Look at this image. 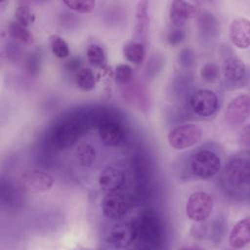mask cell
<instances>
[{"mask_svg": "<svg viewBox=\"0 0 250 250\" xmlns=\"http://www.w3.org/2000/svg\"><path fill=\"white\" fill-rule=\"evenodd\" d=\"M137 224V238L139 243L157 249L164 242L165 230L161 219L152 210L144 211Z\"/></svg>", "mask_w": 250, "mask_h": 250, "instance_id": "cell-1", "label": "cell"}, {"mask_svg": "<svg viewBox=\"0 0 250 250\" xmlns=\"http://www.w3.org/2000/svg\"><path fill=\"white\" fill-rule=\"evenodd\" d=\"M223 180L233 189H240L250 185V161L244 157L231 158L225 167Z\"/></svg>", "mask_w": 250, "mask_h": 250, "instance_id": "cell-2", "label": "cell"}, {"mask_svg": "<svg viewBox=\"0 0 250 250\" xmlns=\"http://www.w3.org/2000/svg\"><path fill=\"white\" fill-rule=\"evenodd\" d=\"M202 130L194 123H185L174 127L168 133L170 146L176 150L188 148L201 141Z\"/></svg>", "mask_w": 250, "mask_h": 250, "instance_id": "cell-3", "label": "cell"}, {"mask_svg": "<svg viewBox=\"0 0 250 250\" xmlns=\"http://www.w3.org/2000/svg\"><path fill=\"white\" fill-rule=\"evenodd\" d=\"M190 169L198 178L208 180L216 176L220 171L221 159L214 151L202 149L191 156Z\"/></svg>", "mask_w": 250, "mask_h": 250, "instance_id": "cell-4", "label": "cell"}, {"mask_svg": "<svg viewBox=\"0 0 250 250\" xmlns=\"http://www.w3.org/2000/svg\"><path fill=\"white\" fill-rule=\"evenodd\" d=\"M213 210V199L205 191L191 193L186 204V213L188 219L193 222L206 220Z\"/></svg>", "mask_w": 250, "mask_h": 250, "instance_id": "cell-5", "label": "cell"}, {"mask_svg": "<svg viewBox=\"0 0 250 250\" xmlns=\"http://www.w3.org/2000/svg\"><path fill=\"white\" fill-rule=\"evenodd\" d=\"M189 105L192 111L202 117L213 115L219 106V100L215 92L209 89L195 91L190 99Z\"/></svg>", "mask_w": 250, "mask_h": 250, "instance_id": "cell-6", "label": "cell"}, {"mask_svg": "<svg viewBox=\"0 0 250 250\" xmlns=\"http://www.w3.org/2000/svg\"><path fill=\"white\" fill-rule=\"evenodd\" d=\"M136 222H120L115 224L108 235L109 243L118 249L130 246L137 238Z\"/></svg>", "mask_w": 250, "mask_h": 250, "instance_id": "cell-7", "label": "cell"}, {"mask_svg": "<svg viewBox=\"0 0 250 250\" xmlns=\"http://www.w3.org/2000/svg\"><path fill=\"white\" fill-rule=\"evenodd\" d=\"M250 116V96L241 94L233 98L227 105L225 118L229 124H240Z\"/></svg>", "mask_w": 250, "mask_h": 250, "instance_id": "cell-8", "label": "cell"}, {"mask_svg": "<svg viewBox=\"0 0 250 250\" xmlns=\"http://www.w3.org/2000/svg\"><path fill=\"white\" fill-rule=\"evenodd\" d=\"M104 216L109 220H119L127 213L129 203L125 196L118 192L106 193L101 202Z\"/></svg>", "mask_w": 250, "mask_h": 250, "instance_id": "cell-9", "label": "cell"}, {"mask_svg": "<svg viewBox=\"0 0 250 250\" xmlns=\"http://www.w3.org/2000/svg\"><path fill=\"white\" fill-rule=\"evenodd\" d=\"M23 188L31 192H45L54 185L53 177L42 170H31L21 176Z\"/></svg>", "mask_w": 250, "mask_h": 250, "instance_id": "cell-10", "label": "cell"}, {"mask_svg": "<svg viewBox=\"0 0 250 250\" xmlns=\"http://www.w3.org/2000/svg\"><path fill=\"white\" fill-rule=\"evenodd\" d=\"M197 15L198 9L191 2L175 0L170 3L169 17L172 26L183 27L187 21L194 19Z\"/></svg>", "mask_w": 250, "mask_h": 250, "instance_id": "cell-11", "label": "cell"}, {"mask_svg": "<svg viewBox=\"0 0 250 250\" xmlns=\"http://www.w3.org/2000/svg\"><path fill=\"white\" fill-rule=\"evenodd\" d=\"M125 182L124 171L116 166L104 168L98 177V184L102 190L106 193L116 192Z\"/></svg>", "mask_w": 250, "mask_h": 250, "instance_id": "cell-12", "label": "cell"}, {"mask_svg": "<svg viewBox=\"0 0 250 250\" xmlns=\"http://www.w3.org/2000/svg\"><path fill=\"white\" fill-rule=\"evenodd\" d=\"M229 38L238 49H247L250 46V21L245 18L233 20L229 25Z\"/></svg>", "mask_w": 250, "mask_h": 250, "instance_id": "cell-13", "label": "cell"}, {"mask_svg": "<svg viewBox=\"0 0 250 250\" xmlns=\"http://www.w3.org/2000/svg\"><path fill=\"white\" fill-rule=\"evenodd\" d=\"M99 135L102 142L106 146H117L123 139L121 126L112 119H104L99 126Z\"/></svg>", "mask_w": 250, "mask_h": 250, "instance_id": "cell-14", "label": "cell"}, {"mask_svg": "<svg viewBox=\"0 0 250 250\" xmlns=\"http://www.w3.org/2000/svg\"><path fill=\"white\" fill-rule=\"evenodd\" d=\"M222 73L227 81L230 83H238L245 77L246 66L239 58L229 57L223 62Z\"/></svg>", "mask_w": 250, "mask_h": 250, "instance_id": "cell-15", "label": "cell"}, {"mask_svg": "<svg viewBox=\"0 0 250 250\" xmlns=\"http://www.w3.org/2000/svg\"><path fill=\"white\" fill-rule=\"evenodd\" d=\"M229 244L232 248L239 249L250 243V216L237 222L230 230Z\"/></svg>", "mask_w": 250, "mask_h": 250, "instance_id": "cell-16", "label": "cell"}, {"mask_svg": "<svg viewBox=\"0 0 250 250\" xmlns=\"http://www.w3.org/2000/svg\"><path fill=\"white\" fill-rule=\"evenodd\" d=\"M149 26V17H148V2L139 1L136 6L135 12V36L138 41L142 42L146 36Z\"/></svg>", "mask_w": 250, "mask_h": 250, "instance_id": "cell-17", "label": "cell"}, {"mask_svg": "<svg viewBox=\"0 0 250 250\" xmlns=\"http://www.w3.org/2000/svg\"><path fill=\"white\" fill-rule=\"evenodd\" d=\"M123 56L129 62L139 65L146 57V49L143 42L132 40L123 46Z\"/></svg>", "mask_w": 250, "mask_h": 250, "instance_id": "cell-18", "label": "cell"}, {"mask_svg": "<svg viewBox=\"0 0 250 250\" xmlns=\"http://www.w3.org/2000/svg\"><path fill=\"white\" fill-rule=\"evenodd\" d=\"M74 156L80 166L89 167L95 161L96 149L92 145L88 143H82L75 149Z\"/></svg>", "mask_w": 250, "mask_h": 250, "instance_id": "cell-19", "label": "cell"}, {"mask_svg": "<svg viewBox=\"0 0 250 250\" xmlns=\"http://www.w3.org/2000/svg\"><path fill=\"white\" fill-rule=\"evenodd\" d=\"M34 20L35 15L29 4L23 1H19L15 7V21L28 27L31 23H33Z\"/></svg>", "mask_w": 250, "mask_h": 250, "instance_id": "cell-20", "label": "cell"}, {"mask_svg": "<svg viewBox=\"0 0 250 250\" xmlns=\"http://www.w3.org/2000/svg\"><path fill=\"white\" fill-rule=\"evenodd\" d=\"M8 33L13 39H15L17 41L26 43V44L32 42L33 37H32L31 32L29 31L28 27L22 25L21 23L18 22L15 20L9 23Z\"/></svg>", "mask_w": 250, "mask_h": 250, "instance_id": "cell-21", "label": "cell"}, {"mask_svg": "<svg viewBox=\"0 0 250 250\" xmlns=\"http://www.w3.org/2000/svg\"><path fill=\"white\" fill-rule=\"evenodd\" d=\"M75 82L77 87L85 92L93 90L96 86L95 75L88 67H82L77 71L75 75Z\"/></svg>", "mask_w": 250, "mask_h": 250, "instance_id": "cell-22", "label": "cell"}, {"mask_svg": "<svg viewBox=\"0 0 250 250\" xmlns=\"http://www.w3.org/2000/svg\"><path fill=\"white\" fill-rule=\"evenodd\" d=\"M88 62L95 67L103 68L106 63V57L104 49L98 44H90L86 50Z\"/></svg>", "mask_w": 250, "mask_h": 250, "instance_id": "cell-23", "label": "cell"}, {"mask_svg": "<svg viewBox=\"0 0 250 250\" xmlns=\"http://www.w3.org/2000/svg\"><path fill=\"white\" fill-rule=\"evenodd\" d=\"M50 48L53 55L58 59H65L69 56L70 50L66 41L58 34H52L49 37Z\"/></svg>", "mask_w": 250, "mask_h": 250, "instance_id": "cell-24", "label": "cell"}, {"mask_svg": "<svg viewBox=\"0 0 250 250\" xmlns=\"http://www.w3.org/2000/svg\"><path fill=\"white\" fill-rule=\"evenodd\" d=\"M63 4L76 13L88 14L94 10L96 2L93 0H65Z\"/></svg>", "mask_w": 250, "mask_h": 250, "instance_id": "cell-25", "label": "cell"}, {"mask_svg": "<svg viewBox=\"0 0 250 250\" xmlns=\"http://www.w3.org/2000/svg\"><path fill=\"white\" fill-rule=\"evenodd\" d=\"M199 74L201 76V78L209 83H213L215 82L219 76H220V68L219 66L214 63V62H205L199 71Z\"/></svg>", "mask_w": 250, "mask_h": 250, "instance_id": "cell-26", "label": "cell"}, {"mask_svg": "<svg viewBox=\"0 0 250 250\" xmlns=\"http://www.w3.org/2000/svg\"><path fill=\"white\" fill-rule=\"evenodd\" d=\"M133 71L130 65L126 63H121L115 66L114 78L119 84H126L132 79Z\"/></svg>", "mask_w": 250, "mask_h": 250, "instance_id": "cell-27", "label": "cell"}, {"mask_svg": "<svg viewBox=\"0 0 250 250\" xmlns=\"http://www.w3.org/2000/svg\"><path fill=\"white\" fill-rule=\"evenodd\" d=\"M185 36H186V34H185V31H184L183 27L172 26V28L168 32L167 40H168L170 45L175 46V45L180 44L184 40Z\"/></svg>", "mask_w": 250, "mask_h": 250, "instance_id": "cell-28", "label": "cell"}, {"mask_svg": "<svg viewBox=\"0 0 250 250\" xmlns=\"http://www.w3.org/2000/svg\"><path fill=\"white\" fill-rule=\"evenodd\" d=\"M239 142L246 146H250V124L241 129L239 133Z\"/></svg>", "mask_w": 250, "mask_h": 250, "instance_id": "cell-29", "label": "cell"}, {"mask_svg": "<svg viewBox=\"0 0 250 250\" xmlns=\"http://www.w3.org/2000/svg\"><path fill=\"white\" fill-rule=\"evenodd\" d=\"M132 250H156L155 248H151V247H148V246H145V245H142V244H137Z\"/></svg>", "mask_w": 250, "mask_h": 250, "instance_id": "cell-30", "label": "cell"}, {"mask_svg": "<svg viewBox=\"0 0 250 250\" xmlns=\"http://www.w3.org/2000/svg\"><path fill=\"white\" fill-rule=\"evenodd\" d=\"M183 250H189V249H183Z\"/></svg>", "mask_w": 250, "mask_h": 250, "instance_id": "cell-31", "label": "cell"}]
</instances>
